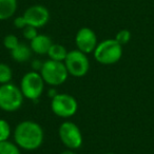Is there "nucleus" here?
<instances>
[{
  "instance_id": "obj_1",
  "label": "nucleus",
  "mask_w": 154,
  "mask_h": 154,
  "mask_svg": "<svg viewBox=\"0 0 154 154\" xmlns=\"http://www.w3.org/2000/svg\"><path fill=\"white\" fill-rule=\"evenodd\" d=\"M14 139L19 148L28 151L36 150L43 143V130L39 124L24 120L17 125L14 131Z\"/></svg>"
},
{
  "instance_id": "obj_2",
  "label": "nucleus",
  "mask_w": 154,
  "mask_h": 154,
  "mask_svg": "<svg viewBox=\"0 0 154 154\" xmlns=\"http://www.w3.org/2000/svg\"><path fill=\"white\" fill-rule=\"evenodd\" d=\"M93 53L97 62L105 66H110L120 60L122 56V45H119L115 39H106L97 45Z\"/></svg>"
},
{
  "instance_id": "obj_3",
  "label": "nucleus",
  "mask_w": 154,
  "mask_h": 154,
  "mask_svg": "<svg viewBox=\"0 0 154 154\" xmlns=\"http://www.w3.org/2000/svg\"><path fill=\"white\" fill-rule=\"evenodd\" d=\"M40 75L42 76L45 84L56 87L62 85L68 79L69 72L64 62L50 59L42 63Z\"/></svg>"
},
{
  "instance_id": "obj_4",
  "label": "nucleus",
  "mask_w": 154,
  "mask_h": 154,
  "mask_svg": "<svg viewBox=\"0 0 154 154\" xmlns=\"http://www.w3.org/2000/svg\"><path fill=\"white\" fill-rule=\"evenodd\" d=\"M23 94L20 88L13 84L0 86V109L5 112H15L23 103Z\"/></svg>"
},
{
  "instance_id": "obj_5",
  "label": "nucleus",
  "mask_w": 154,
  "mask_h": 154,
  "mask_svg": "<svg viewBox=\"0 0 154 154\" xmlns=\"http://www.w3.org/2000/svg\"><path fill=\"white\" fill-rule=\"evenodd\" d=\"M45 89V80L40 73L36 71L26 73L20 82V90L26 98L37 100L41 96Z\"/></svg>"
},
{
  "instance_id": "obj_6",
  "label": "nucleus",
  "mask_w": 154,
  "mask_h": 154,
  "mask_svg": "<svg viewBox=\"0 0 154 154\" xmlns=\"http://www.w3.org/2000/svg\"><path fill=\"white\" fill-rule=\"evenodd\" d=\"M51 109L55 115L61 118H69L75 115L78 109V103L74 96L66 93H58L51 101Z\"/></svg>"
},
{
  "instance_id": "obj_7",
  "label": "nucleus",
  "mask_w": 154,
  "mask_h": 154,
  "mask_svg": "<svg viewBox=\"0 0 154 154\" xmlns=\"http://www.w3.org/2000/svg\"><path fill=\"white\" fill-rule=\"evenodd\" d=\"M69 74L74 77H82L88 73L90 69V62L87 54L80 52L79 50H72L68 53L64 60Z\"/></svg>"
},
{
  "instance_id": "obj_8",
  "label": "nucleus",
  "mask_w": 154,
  "mask_h": 154,
  "mask_svg": "<svg viewBox=\"0 0 154 154\" xmlns=\"http://www.w3.org/2000/svg\"><path fill=\"white\" fill-rule=\"evenodd\" d=\"M61 143L70 150L79 149L82 146V134L77 125L72 122H64L60 125L58 130Z\"/></svg>"
},
{
  "instance_id": "obj_9",
  "label": "nucleus",
  "mask_w": 154,
  "mask_h": 154,
  "mask_svg": "<svg viewBox=\"0 0 154 154\" xmlns=\"http://www.w3.org/2000/svg\"><path fill=\"white\" fill-rule=\"evenodd\" d=\"M26 26H34L36 29L42 28L49 22L50 12L43 5H32L28 8L23 14Z\"/></svg>"
},
{
  "instance_id": "obj_10",
  "label": "nucleus",
  "mask_w": 154,
  "mask_h": 154,
  "mask_svg": "<svg viewBox=\"0 0 154 154\" xmlns=\"http://www.w3.org/2000/svg\"><path fill=\"white\" fill-rule=\"evenodd\" d=\"M77 50L85 54H90L95 51L97 45V37L95 32L90 28H82L75 36Z\"/></svg>"
},
{
  "instance_id": "obj_11",
  "label": "nucleus",
  "mask_w": 154,
  "mask_h": 154,
  "mask_svg": "<svg viewBox=\"0 0 154 154\" xmlns=\"http://www.w3.org/2000/svg\"><path fill=\"white\" fill-rule=\"evenodd\" d=\"M53 45L52 42V39L49 36L45 34L37 35L33 40H31L30 47L32 49V51L35 54H38V55H45L48 54L51 45Z\"/></svg>"
},
{
  "instance_id": "obj_12",
  "label": "nucleus",
  "mask_w": 154,
  "mask_h": 154,
  "mask_svg": "<svg viewBox=\"0 0 154 154\" xmlns=\"http://www.w3.org/2000/svg\"><path fill=\"white\" fill-rule=\"evenodd\" d=\"M32 49L29 45L20 42L14 50L11 51V56L15 61L17 62H26L29 61L32 57Z\"/></svg>"
},
{
  "instance_id": "obj_13",
  "label": "nucleus",
  "mask_w": 154,
  "mask_h": 154,
  "mask_svg": "<svg viewBox=\"0 0 154 154\" xmlns=\"http://www.w3.org/2000/svg\"><path fill=\"white\" fill-rule=\"evenodd\" d=\"M17 10V0H0V20L13 17Z\"/></svg>"
},
{
  "instance_id": "obj_14",
  "label": "nucleus",
  "mask_w": 154,
  "mask_h": 154,
  "mask_svg": "<svg viewBox=\"0 0 154 154\" xmlns=\"http://www.w3.org/2000/svg\"><path fill=\"white\" fill-rule=\"evenodd\" d=\"M69 52L66 51V49L62 45L59 43H53L50 48L49 52H48V55H49L50 59L55 60V61H61L64 62L68 55Z\"/></svg>"
},
{
  "instance_id": "obj_15",
  "label": "nucleus",
  "mask_w": 154,
  "mask_h": 154,
  "mask_svg": "<svg viewBox=\"0 0 154 154\" xmlns=\"http://www.w3.org/2000/svg\"><path fill=\"white\" fill-rule=\"evenodd\" d=\"M0 154H20V150L14 143L9 140L0 141Z\"/></svg>"
},
{
  "instance_id": "obj_16",
  "label": "nucleus",
  "mask_w": 154,
  "mask_h": 154,
  "mask_svg": "<svg viewBox=\"0 0 154 154\" xmlns=\"http://www.w3.org/2000/svg\"><path fill=\"white\" fill-rule=\"evenodd\" d=\"M12 77L13 73L11 68L5 63H0V85L9 84L12 80Z\"/></svg>"
},
{
  "instance_id": "obj_17",
  "label": "nucleus",
  "mask_w": 154,
  "mask_h": 154,
  "mask_svg": "<svg viewBox=\"0 0 154 154\" xmlns=\"http://www.w3.org/2000/svg\"><path fill=\"white\" fill-rule=\"evenodd\" d=\"M11 135V127L5 119L0 118V141L9 140Z\"/></svg>"
},
{
  "instance_id": "obj_18",
  "label": "nucleus",
  "mask_w": 154,
  "mask_h": 154,
  "mask_svg": "<svg viewBox=\"0 0 154 154\" xmlns=\"http://www.w3.org/2000/svg\"><path fill=\"white\" fill-rule=\"evenodd\" d=\"M115 39L119 45H125L131 40V32L129 30H120L119 32H117V34L115 35Z\"/></svg>"
},
{
  "instance_id": "obj_19",
  "label": "nucleus",
  "mask_w": 154,
  "mask_h": 154,
  "mask_svg": "<svg viewBox=\"0 0 154 154\" xmlns=\"http://www.w3.org/2000/svg\"><path fill=\"white\" fill-rule=\"evenodd\" d=\"M19 43L20 42H19V40H18V38L13 34L7 35V36L3 38V45H5V49L10 50V51L15 49Z\"/></svg>"
},
{
  "instance_id": "obj_20",
  "label": "nucleus",
  "mask_w": 154,
  "mask_h": 154,
  "mask_svg": "<svg viewBox=\"0 0 154 154\" xmlns=\"http://www.w3.org/2000/svg\"><path fill=\"white\" fill-rule=\"evenodd\" d=\"M22 34H23L24 38L31 41V40H33L37 35H38V32H37V29L34 28V26H26V28L22 30Z\"/></svg>"
},
{
  "instance_id": "obj_21",
  "label": "nucleus",
  "mask_w": 154,
  "mask_h": 154,
  "mask_svg": "<svg viewBox=\"0 0 154 154\" xmlns=\"http://www.w3.org/2000/svg\"><path fill=\"white\" fill-rule=\"evenodd\" d=\"M14 26L17 29H21V30H23V29L26 28V19H24L23 15L18 16V17H16L15 19H14Z\"/></svg>"
},
{
  "instance_id": "obj_22",
  "label": "nucleus",
  "mask_w": 154,
  "mask_h": 154,
  "mask_svg": "<svg viewBox=\"0 0 154 154\" xmlns=\"http://www.w3.org/2000/svg\"><path fill=\"white\" fill-rule=\"evenodd\" d=\"M57 94H58V93L56 92V91L54 90V89H52V90H50V91H49V96H50V95H51L52 98H54V97H55Z\"/></svg>"
},
{
  "instance_id": "obj_23",
  "label": "nucleus",
  "mask_w": 154,
  "mask_h": 154,
  "mask_svg": "<svg viewBox=\"0 0 154 154\" xmlns=\"http://www.w3.org/2000/svg\"><path fill=\"white\" fill-rule=\"evenodd\" d=\"M61 154H76L75 152H73L72 150H66V151H63Z\"/></svg>"
},
{
  "instance_id": "obj_24",
  "label": "nucleus",
  "mask_w": 154,
  "mask_h": 154,
  "mask_svg": "<svg viewBox=\"0 0 154 154\" xmlns=\"http://www.w3.org/2000/svg\"><path fill=\"white\" fill-rule=\"evenodd\" d=\"M105 154H116V153H113V152H108V153H105Z\"/></svg>"
}]
</instances>
